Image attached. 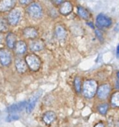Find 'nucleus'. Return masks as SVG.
I'll return each instance as SVG.
<instances>
[{
    "mask_svg": "<svg viewBox=\"0 0 119 127\" xmlns=\"http://www.w3.org/2000/svg\"><path fill=\"white\" fill-rule=\"evenodd\" d=\"M98 85L95 80H86L83 85V94L86 98L91 99L97 92Z\"/></svg>",
    "mask_w": 119,
    "mask_h": 127,
    "instance_id": "nucleus-1",
    "label": "nucleus"
},
{
    "mask_svg": "<svg viewBox=\"0 0 119 127\" xmlns=\"http://www.w3.org/2000/svg\"><path fill=\"white\" fill-rule=\"evenodd\" d=\"M28 67L33 71H37L41 66V60L35 54H29L25 58Z\"/></svg>",
    "mask_w": 119,
    "mask_h": 127,
    "instance_id": "nucleus-2",
    "label": "nucleus"
},
{
    "mask_svg": "<svg viewBox=\"0 0 119 127\" xmlns=\"http://www.w3.org/2000/svg\"><path fill=\"white\" fill-rule=\"evenodd\" d=\"M27 11L29 16L34 19H39L42 15V7L38 3H36V2L31 3L27 8Z\"/></svg>",
    "mask_w": 119,
    "mask_h": 127,
    "instance_id": "nucleus-3",
    "label": "nucleus"
},
{
    "mask_svg": "<svg viewBox=\"0 0 119 127\" xmlns=\"http://www.w3.org/2000/svg\"><path fill=\"white\" fill-rule=\"evenodd\" d=\"M21 19V12L20 10L13 8L10 11V13L8 16V21L11 26H17Z\"/></svg>",
    "mask_w": 119,
    "mask_h": 127,
    "instance_id": "nucleus-4",
    "label": "nucleus"
},
{
    "mask_svg": "<svg viewBox=\"0 0 119 127\" xmlns=\"http://www.w3.org/2000/svg\"><path fill=\"white\" fill-rule=\"evenodd\" d=\"M42 91H38L36 93H34V95L30 98V99H29V101L27 103L26 107H25L26 112L28 114H30L34 110V108L36 105V103H37V100L39 99V98L40 97V96L42 95Z\"/></svg>",
    "mask_w": 119,
    "mask_h": 127,
    "instance_id": "nucleus-5",
    "label": "nucleus"
},
{
    "mask_svg": "<svg viewBox=\"0 0 119 127\" xmlns=\"http://www.w3.org/2000/svg\"><path fill=\"white\" fill-rule=\"evenodd\" d=\"M17 0H1L0 1V11L7 12L14 8Z\"/></svg>",
    "mask_w": 119,
    "mask_h": 127,
    "instance_id": "nucleus-6",
    "label": "nucleus"
},
{
    "mask_svg": "<svg viewBox=\"0 0 119 127\" xmlns=\"http://www.w3.org/2000/svg\"><path fill=\"white\" fill-rule=\"evenodd\" d=\"M0 62L3 66H8L11 63V52L6 49H0Z\"/></svg>",
    "mask_w": 119,
    "mask_h": 127,
    "instance_id": "nucleus-7",
    "label": "nucleus"
},
{
    "mask_svg": "<svg viewBox=\"0 0 119 127\" xmlns=\"http://www.w3.org/2000/svg\"><path fill=\"white\" fill-rule=\"evenodd\" d=\"M110 91H111V87L107 85V84H105V85H102L101 86H100L97 91V94H98V96L100 99H106L109 93H110Z\"/></svg>",
    "mask_w": 119,
    "mask_h": 127,
    "instance_id": "nucleus-8",
    "label": "nucleus"
},
{
    "mask_svg": "<svg viewBox=\"0 0 119 127\" xmlns=\"http://www.w3.org/2000/svg\"><path fill=\"white\" fill-rule=\"evenodd\" d=\"M96 23H97L98 26L103 27V28L109 27L112 25V20L109 17H107L106 16L103 15V14H100L97 17Z\"/></svg>",
    "mask_w": 119,
    "mask_h": 127,
    "instance_id": "nucleus-9",
    "label": "nucleus"
},
{
    "mask_svg": "<svg viewBox=\"0 0 119 127\" xmlns=\"http://www.w3.org/2000/svg\"><path fill=\"white\" fill-rule=\"evenodd\" d=\"M44 47H45V43L42 40L34 39L30 43V49L34 52L41 51L44 49Z\"/></svg>",
    "mask_w": 119,
    "mask_h": 127,
    "instance_id": "nucleus-10",
    "label": "nucleus"
},
{
    "mask_svg": "<svg viewBox=\"0 0 119 127\" xmlns=\"http://www.w3.org/2000/svg\"><path fill=\"white\" fill-rule=\"evenodd\" d=\"M15 66H16L17 70L20 73H25L27 70V67H28L25 60H24L22 58H17L16 59Z\"/></svg>",
    "mask_w": 119,
    "mask_h": 127,
    "instance_id": "nucleus-11",
    "label": "nucleus"
},
{
    "mask_svg": "<svg viewBox=\"0 0 119 127\" xmlns=\"http://www.w3.org/2000/svg\"><path fill=\"white\" fill-rule=\"evenodd\" d=\"M56 114L52 111H46L43 115H42V121L47 124V125H50L55 120H56Z\"/></svg>",
    "mask_w": 119,
    "mask_h": 127,
    "instance_id": "nucleus-12",
    "label": "nucleus"
},
{
    "mask_svg": "<svg viewBox=\"0 0 119 127\" xmlns=\"http://www.w3.org/2000/svg\"><path fill=\"white\" fill-rule=\"evenodd\" d=\"M23 34L25 37L29 39H35L38 36L37 30L34 27H26L23 30Z\"/></svg>",
    "mask_w": 119,
    "mask_h": 127,
    "instance_id": "nucleus-13",
    "label": "nucleus"
},
{
    "mask_svg": "<svg viewBox=\"0 0 119 127\" xmlns=\"http://www.w3.org/2000/svg\"><path fill=\"white\" fill-rule=\"evenodd\" d=\"M26 105H27V102L26 101L20 102H18V103H16V104H14V105L9 106L8 108V111L10 113L18 112V111H22L24 108V107H26Z\"/></svg>",
    "mask_w": 119,
    "mask_h": 127,
    "instance_id": "nucleus-14",
    "label": "nucleus"
},
{
    "mask_svg": "<svg viewBox=\"0 0 119 127\" xmlns=\"http://www.w3.org/2000/svg\"><path fill=\"white\" fill-rule=\"evenodd\" d=\"M73 7L69 2H63L60 8V12L63 15H68L72 11Z\"/></svg>",
    "mask_w": 119,
    "mask_h": 127,
    "instance_id": "nucleus-15",
    "label": "nucleus"
},
{
    "mask_svg": "<svg viewBox=\"0 0 119 127\" xmlns=\"http://www.w3.org/2000/svg\"><path fill=\"white\" fill-rule=\"evenodd\" d=\"M15 49H16V52H17V54L22 55V54L26 52L28 47H27V44L25 43V41L20 40V41L16 43Z\"/></svg>",
    "mask_w": 119,
    "mask_h": 127,
    "instance_id": "nucleus-16",
    "label": "nucleus"
},
{
    "mask_svg": "<svg viewBox=\"0 0 119 127\" xmlns=\"http://www.w3.org/2000/svg\"><path fill=\"white\" fill-rule=\"evenodd\" d=\"M16 40H17V37L14 33L10 32L8 34L7 37H6V43L9 49H14L15 47V45L17 43Z\"/></svg>",
    "mask_w": 119,
    "mask_h": 127,
    "instance_id": "nucleus-17",
    "label": "nucleus"
},
{
    "mask_svg": "<svg viewBox=\"0 0 119 127\" xmlns=\"http://www.w3.org/2000/svg\"><path fill=\"white\" fill-rule=\"evenodd\" d=\"M55 33H56V35L57 37L59 38V39H64L66 36V29L60 25H58L56 26L55 28Z\"/></svg>",
    "mask_w": 119,
    "mask_h": 127,
    "instance_id": "nucleus-18",
    "label": "nucleus"
},
{
    "mask_svg": "<svg viewBox=\"0 0 119 127\" xmlns=\"http://www.w3.org/2000/svg\"><path fill=\"white\" fill-rule=\"evenodd\" d=\"M9 23L5 18L0 17V32H6L9 29Z\"/></svg>",
    "mask_w": 119,
    "mask_h": 127,
    "instance_id": "nucleus-19",
    "label": "nucleus"
},
{
    "mask_svg": "<svg viewBox=\"0 0 119 127\" xmlns=\"http://www.w3.org/2000/svg\"><path fill=\"white\" fill-rule=\"evenodd\" d=\"M111 105L114 108L119 107V92L114 93L111 96Z\"/></svg>",
    "mask_w": 119,
    "mask_h": 127,
    "instance_id": "nucleus-20",
    "label": "nucleus"
},
{
    "mask_svg": "<svg viewBox=\"0 0 119 127\" xmlns=\"http://www.w3.org/2000/svg\"><path fill=\"white\" fill-rule=\"evenodd\" d=\"M78 15L84 20H88L89 18V13L84 8L81 6H79L78 8Z\"/></svg>",
    "mask_w": 119,
    "mask_h": 127,
    "instance_id": "nucleus-21",
    "label": "nucleus"
},
{
    "mask_svg": "<svg viewBox=\"0 0 119 127\" xmlns=\"http://www.w3.org/2000/svg\"><path fill=\"white\" fill-rule=\"evenodd\" d=\"M109 109V105L106 103H103L98 106V111L102 115H106Z\"/></svg>",
    "mask_w": 119,
    "mask_h": 127,
    "instance_id": "nucleus-22",
    "label": "nucleus"
},
{
    "mask_svg": "<svg viewBox=\"0 0 119 127\" xmlns=\"http://www.w3.org/2000/svg\"><path fill=\"white\" fill-rule=\"evenodd\" d=\"M75 88L77 91V93H80L81 91V80L79 77H76L75 79Z\"/></svg>",
    "mask_w": 119,
    "mask_h": 127,
    "instance_id": "nucleus-23",
    "label": "nucleus"
},
{
    "mask_svg": "<svg viewBox=\"0 0 119 127\" xmlns=\"http://www.w3.org/2000/svg\"><path fill=\"white\" fill-rule=\"evenodd\" d=\"M34 0H19V2L22 5H29L32 3Z\"/></svg>",
    "mask_w": 119,
    "mask_h": 127,
    "instance_id": "nucleus-24",
    "label": "nucleus"
},
{
    "mask_svg": "<svg viewBox=\"0 0 119 127\" xmlns=\"http://www.w3.org/2000/svg\"><path fill=\"white\" fill-rule=\"evenodd\" d=\"M19 118H20V117H19V116L12 114V115H10V116H8V119H7V120H8V121H13V120H18Z\"/></svg>",
    "mask_w": 119,
    "mask_h": 127,
    "instance_id": "nucleus-25",
    "label": "nucleus"
},
{
    "mask_svg": "<svg viewBox=\"0 0 119 127\" xmlns=\"http://www.w3.org/2000/svg\"><path fill=\"white\" fill-rule=\"evenodd\" d=\"M96 34H97L98 37V38H99L100 40H102V35H101V34H100V31H98V30H96Z\"/></svg>",
    "mask_w": 119,
    "mask_h": 127,
    "instance_id": "nucleus-26",
    "label": "nucleus"
},
{
    "mask_svg": "<svg viewBox=\"0 0 119 127\" xmlns=\"http://www.w3.org/2000/svg\"><path fill=\"white\" fill-rule=\"evenodd\" d=\"M53 1L54 2L55 4L57 5H59V4H61L64 2V0H53Z\"/></svg>",
    "mask_w": 119,
    "mask_h": 127,
    "instance_id": "nucleus-27",
    "label": "nucleus"
},
{
    "mask_svg": "<svg viewBox=\"0 0 119 127\" xmlns=\"http://www.w3.org/2000/svg\"><path fill=\"white\" fill-rule=\"evenodd\" d=\"M95 127H105V126H104V124L102 123H97V124L95 126Z\"/></svg>",
    "mask_w": 119,
    "mask_h": 127,
    "instance_id": "nucleus-28",
    "label": "nucleus"
},
{
    "mask_svg": "<svg viewBox=\"0 0 119 127\" xmlns=\"http://www.w3.org/2000/svg\"><path fill=\"white\" fill-rule=\"evenodd\" d=\"M116 55H117V57L119 58V44L118 45V46L116 48Z\"/></svg>",
    "mask_w": 119,
    "mask_h": 127,
    "instance_id": "nucleus-29",
    "label": "nucleus"
},
{
    "mask_svg": "<svg viewBox=\"0 0 119 127\" xmlns=\"http://www.w3.org/2000/svg\"><path fill=\"white\" fill-rule=\"evenodd\" d=\"M2 35L1 32H0V43H2Z\"/></svg>",
    "mask_w": 119,
    "mask_h": 127,
    "instance_id": "nucleus-30",
    "label": "nucleus"
},
{
    "mask_svg": "<svg viewBox=\"0 0 119 127\" xmlns=\"http://www.w3.org/2000/svg\"><path fill=\"white\" fill-rule=\"evenodd\" d=\"M117 77H118V82H119V72L117 73Z\"/></svg>",
    "mask_w": 119,
    "mask_h": 127,
    "instance_id": "nucleus-31",
    "label": "nucleus"
}]
</instances>
